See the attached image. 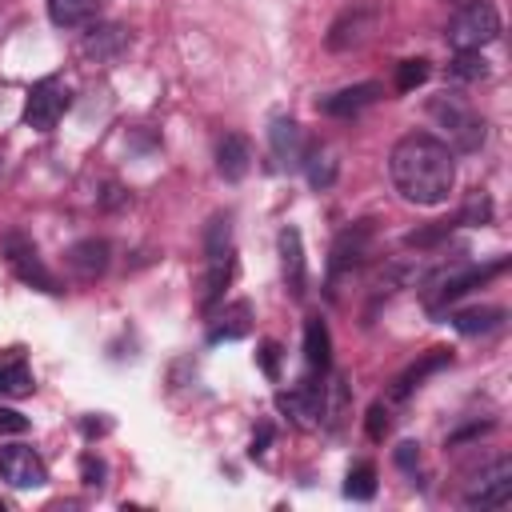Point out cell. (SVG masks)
Masks as SVG:
<instances>
[{"label": "cell", "mask_w": 512, "mask_h": 512, "mask_svg": "<svg viewBox=\"0 0 512 512\" xmlns=\"http://www.w3.org/2000/svg\"><path fill=\"white\" fill-rule=\"evenodd\" d=\"M304 172H308V184L324 192V188H332V180H336V156H332L324 144H316V148L304 152Z\"/></svg>", "instance_id": "25"}, {"label": "cell", "mask_w": 512, "mask_h": 512, "mask_svg": "<svg viewBox=\"0 0 512 512\" xmlns=\"http://www.w3.org/2000/svg\"><path fill=\"white\" fill-rule=\"evenodd\" d=\"M0 480H8L12 488H44L48 468L28 444H8L0 448Z\"/></svg>", "instance_id": "9"}, {"label": "cell", "mask_w": 512, "mask_h": 512, "mask_svg": "<svg viewBox=\"0 0 512 512\" xmlns=\"http://www.w3.org/2000/svg\"><path fill=\"white\" fill-rule=\"evenodd\" d=\"M100 0H48V16L56 28H84L96 16Z\"/></svg>", "instance_id": "23"}, {"label": "cell", "mask_w": 512, "mask_h": 512, "mask_svg": "<svg viewBox=\"0 0 512 512\" xmlns=\"http://www.w3.org/2000/svg\"><path fill=\"white\" fill-rule=\"evenodd\" d=\"M0 252H4V260L12 264V272H16L24 284H32V288H40V292H60V280H56V276L48 272V264L40 260L32 236H24V232H4V236H0Z\"/></svg>", "instance_id": "6"}, {"label": "cell", "mask_w": 512, "mask_h": 512, "mask_svg": "<svg viewBox=\"0 0 512 512\" xmlns=\"http://www.w3.org/2000/svg\"><path fill=\"white\" fill-rule=\"evenodd\" d=\"M32 388H36V384H32V368H28L24 352H20V348L0 352V400H8V396H28Z\"/></svg>", "instance_id": "17"}, {"label": "cell", "mask_w": 512, "mask_h": 512, "mask_svg": "<svg viewBox=\"0 0 512 512\" xmlns=\"http://www.w3.org/2000/svg\"><path fill=\"white\" fill-rule=\"evenodd\" d=\"M456 228V220H436V224H428V228H416V232H408L404 236V244L408 248H416V252H424V248H436L440 240H448V232Z\"/></svg>", "instance_id": "30"}, {"label": "cell", "mask_w": 512, "mask_h": 512, "mask_svg": "<svg viewBox=\"0 0 512 512\" xmlns=\"http://www.w3.org/2000/svg\"><path fill=\"white\" fill-rule=\"evenodd\" d=\"M388 176L408 204L436 208L456 188V156L432 132H408L388 152Z\"/></svg>", "instance_id": "1"}, {"label": "cell", "mask_w": 512, "mask_h": 512, "mask_svg": "<svg viewBox=\"0 0 512 512\" xmlns=\"http://www.w3.org/2000/svg\"><path fill=\"white\" fill-rule=\"evenodd\" d=\"M396 464H400L404 472H412V468L420 464V444H416V440H400V444H396Z\"/></svg>", "instance_id": "37"}, {"label": "cell", "mask_w": 512, "mask_h": 512, "mask_svg": "<svg viewBox=\"0 0 512 512\" xmlns=\"http://www.w3.org/2000/svg\"><path fill=\"white\" fill-rule=\"evenodd\" d=\"M500 36V12L488 0H472L460 4L456 16L448 20V44L456 52H480L484 44H492Z\"/></svg>", "instance_id": "4"}, {"label": "cell", "mask_w": 512, "mask_h": 512, "mask_svg": "<svg viewBox=\"0 0 512 512\" xmlns=\"http://www.w3.org/2000/svg\"><path fill=\"white\" fill-rule=\"evenodd\" d=\"M20 432H28V416L0 404V436H20Z\"/></svg>", "instance_id": "36"}, {"label": "cell", "mask_w": 512, "mask_h": 512, "mask_svg": "<svg viewBox=\"0 0 512 512\" xmlns=\"http://www.w3.org/2000/svg\"><path fill=\"white\" fill-rule=\"evenodd\" d=\"M512 500V460L500 456L496 464H488L476 484L464 492V504L468 508H504Z\"/></svg>", "instance_id": "8"}, {"label": "cell", "mask_w": 512, "mask_h": 512, "mask_svg": "<svg viewBox=\"0 0 512 512\" xmlns=\"http://www.w3.org/2000/svg\"><path fill=\"white\" fill-rule=\"evenodd\" d=\"M268 440H272V424H260V432L252 436V456H264V448H268Z\"/></svg>", "instance_id": "39"}, {"label": "cell", "mask_w": 512, "mask_h": 512, "mask_svg": "<svg viewBox=\"0 0 512 512\" xmlns=\"http://www.w3.org/2000/svg\"><path fill=\"white\" fill-rule=\"evenodd\" d=\"M380 92H384V88L368 80V84H352V88H340V92H332V96H320L316 108H320L324 116H340V120H344V116H356V112H364L368 104H376Z\"/></svg>", "instance_id": "16"}, {"label": "cell", "mask_w": 512, "mask_h": 512, "mask_svg": "<svg viewBox=\"0 0 512 512\" xmlns=\"http://www.w3.org/2000/svg\"><path fill=\"white\" fill-rule=\"evenodd\" d=\"M124 200H128V192H124L120 184H108V188L100 192V204H104V208H120Z\"/></svg>", "instance_id": "38"}, {"label": "cell", "mask_w": 512, "mask_h": 512, "mask_svg": "<svg viewBox=\"0 0 512 512\" xmlns=\"http://www.w3.org/2000/svg\"><path fill=\"white\" fill-rule=\"evenodd\" d=\"M280 276H284V288L288 296H304L308 292V260H304V240L300 232L288 224L280 228Z\"/></svg>", "instance_id": "13"}, {"label": "cell", "mask_w": 512, "mask_h": 512, "mask_svg": "<svg viewBox=\"0 0 512 512\" xmlns=\"http://www.w3.org/2000/svg\"><path fill=\"white\" fill-rule=\"evenodd\" d=\"M108 260H112V248H108V240H100V236L76 240V244L64 252L68 272H72L76 280H84V284H92L96 276H104V272H108Z\"/></svg>", "instance_id": "12"}, {"label": "cell", "mask_w": 512, "mask_h": 512, "mask_svg": "<svg viewBox=\"0 0 512 512\" xmlns=\"http://www.w3.org/2000/svg\"><path fill=\"white\" fill-rule=\"evenodd\" d=\"M416 276H420V268H416V264L396 260V264H388V268L376 276L372 292H376V296H392V292H400V288H412V284H416Z\"/></svg>", "instance_id": "26"}, {"label": "cell", "mask_w": 512, "mask_h": 512, "mask_svg": "<svg viewBox=\"0 0 512 512\" xmlns=\"http://www.w3.org/2000/svg\"><path fill=\"white\" fill-rule=\"evenodd\" d=\"M252 304L248 300H236V304H228L224 312H220V324H212V332H208V340L212 344H220V340H240L252 324Z\"/></svg>", "instance_id": "22"}, {"label": "cell", "mask_w": 512, "mask_h": 512, "mask_svg": "<svg viewBox=\"0 0 512 512\" xmlns=\"http://www.w3.org/2000/svg\"><path fill=\"white\" fill-rule=\"evenodd\" d=\"M124 44H128V32H124L120 24H104V28H92V32L84 36V52H88V56H96V60L116 56Z\"/></svg>", "instance_id": "24"}, {"label": "cell", "mask_w": 512, "mask_h": 512, "mask_svg": "<svg viewBox=\"0 0 512 512\" xmlns=\"http://www.w3.org/2000/svg\"><path fill=\"white\" fill-rule=\"evenodd\" d=\"M80 476H84V484H88V488H104L108 468H104V460H100V456H92V452H88V456L80 460Z\"/></svg>", "instance_id": "35"}, {"label": "cell", "mask_w": 512, "mask_h": 512, "mask_svg": "<svg viewBox=\"0 0 512 512\" xmlns=\"http://www.w3.org/2000/svg\"><path fill=\"white\" fill-rule=\"evenodd\" d=\"M276 404H280V412H288L296 424L308 428V424H316V420L324 416V384H316V380H300L296 388L280 392Z\"/></svg>", "instance_id": "14"}, {"label": "cell", "mask_w": 512, "mask_h": 512, "mask_svg": "<svg viewBox=\"0 0 512 512\" xmlns=\"http://www.w3.org/2000/svg\"><path fill=\"white\" fill-rule=\"evenodd\" d=\"M256 360H260V368H264V376H268V380H276V376H280V344H276V340H264V344H260V352H256Z\"/></svg>", "instance_id": "34"}, {"label": "cell", "mask_w": 512, "mask_h": 512, "mask_svg": "<svg viewBox=\"0 0 512 512\" xmlns=\"http://www.w3.org/2000/svg\"><path fill=\"white\" fill-rule=\"evenodd\" d=\"M428 116L436 120V128L444 132V144H448L452 152H476V148L484 144V136H488L484 116H480L460 92H440V96H432Z\"/></svg>", "instance_id": "2"}, {"label": "cell", "mask_w": 512, "mask_h": 512, "mask_svg": "<svg viewBox=\"0 0 512 512\" xmlns=\"http://www.w3.org/2000/svg\"><path fill=\"white\" fill-rule=\"evenodd\" d=\"M364 428H368V436H372V440H384V436H388V428H392V408H388L384 400H376V404L368 408V424H364Z\"/></svg>", "instance_id": "33"}, {"label": "cell", "mask_w": 512, "mask_h": 512, "mask_svg": "<svg viewBox=\"0 0 512 512\" xmlns=\"http://www.w3.org/2000/svg\"><path fill=\"white\" fill-rule=\"evenodd\" d=\"M372 32H376V8H372V4H352V8H344V12L332 20L324 44H328L332 52H352V48H360Z\"/></svg>", "instance_id": "7"}, {"label": "cell", "mask_w": 512, "mask_h": 512, "mask_svg": "<svg viewBox=\"0 0 512 512\" xmlns=\"http://www.w3.org/2000/svg\"><path fill=\"white\" fill-rule=\"evenodd\" d=\"M428 80V60H404L400 68H396V92H412V88H420Z\"/></svg>", "instance_id": "31"}, {"label": "cell", "mask_w": 512, "mask_h": 512, "mask_svg": "<svg viewBox=\"0 0 512 512\" xmlns=\"http://www.w3.org/2000/svg\"><path fill=\"white\" fill-rule=\"evenodd\" d=\"M368 244H372V220H356L352 228H344L332 244V264H328V280L336 284L344 272H352L364 256H368Z\"/></svg>", "instance_id": "10"}, {"label": "cell", "mask_w": 512, "mask_h": 512, "mask_svg": "<svg viewBox=\"0 0 512 512\" xmlns=\"http://www.w3.org/2000/svg\"><path fill=\"white\" fill-rule=\"evenodd\" d=\"M344 496H348V500H372V496H376V468H372L368 460H360V464L348 468V476H344Z\"/></svg>", "instance_id": "28"}, {"label": "cell", "mask_w": 512, "mask_h": 512, "mask_svg": "<svg viewBox=\"0 0 512 512\" xmlns=\"http://www.w3.org/2000/svg\"><path fill=\"white\" fill-rule=\"evenodd\" d=\"M488 220H492V200H488L484 192H472L468 204L460 208L456 224H488Z\"/></svg>", "instance_id": "32"}, {"label": "cell", "mask_w": 512, "mask_h": 512, "mask_svg": "<svg viewBox=\"0 0 512 512\" xmlns=\"http://www.w3.org/2000/svg\"><path fill=\"white\" fill-rule=\"evenodd\" d=\"M268 148H272V160L276 168H300L304 164V132L292 116H272L268 124Z\"/></svg>", "instance_id": "11"}, {"label": "cell", "mask_w": 512, "mask_h": 512, "mask_svg": "<svg viewBox=\"0 0 512 512\" xmlns=\"http://www.w3.org/2000/svg\"><path fill=\"white\" fill-rule=\"evenodd\" d=\"M204 260H208V268H204L200 308L212 312V304L224 296V288H228V280H232V252H224V256H204Z\"/></svg>", "instance_id": "21"}, {"label": "cell", "mask_w": 512, "mask_h": 512, "mask_svg": "<svg viewBox=\"0 0 512 512\" xmlns=\"http://www.w3.org/2000/svg\"><path fill=\"white\" fill-rule=\"evenodd\" d=\"M448 76L452 80H484L488 76V60L480 52H456L452 64H448Z\"/></svg>", "instance_id": "29"}, {"label": "cell", "mask_w": 512, "mask_h": 512, "mask_svg": "<svg viewBox=\"0 0 512 512\" xmlns=\"http://www.w3.org/2000/svg\"><path fill=\"white\" fill-rule=\"evenodd\" d=\"M448 364H452V352H448V348H428V352H424V356H420V360H416V364H412V368H408V372L396 380L392 400H404L412 388H420V384H424L432 372H440V368H448Z\"/></svg>", "instance_id": "19"}, {"label": "cell", "mask_w": 512, "mask_h": 512, "mask_svg": "<svg viewBox=\"0 0 512 512\" xmlns=\"http://www.w3.org/2000/svg\"><path fill=\"white\" fill-rule=\"evenodd\" d=\"M508 268V256H496L492 264H452V268H436L428 280H424V300H428V312L440 316L444 304L460 300L464 292L488 284L492 276H500Z\"/></svg>", "instance_id": "3"}, {"label": "cell", "mask_w": 512, "mask_h": 512, "mask_svg": "<svg viewBox=\"0 0 512 512\" xmlns=\"http://www.w3.org/2000/svg\"><path fill=\"white\" fill-rule=\"evenodd\" d=\"M224 252H232V216L216 212L204 228V256H224Z\"/></svg>", "instance_id": "27"}, {"label": "cell", "mask_w": 512, "mask_h": 512, "mask_svg": "<svg viewBox=\"0 0 512 512\" xmlns=\"http://www.w3.org/2000/svg\"><path fill=\"white\" fill-rule=\"evenodd\" d=\"M304 360L320 376L332 368V336H328V324L320 316H308L304 320Z\"/></svg>", "instance_id": "18"}, {"label": "cell", "mask_w": 512, "mask_h": 512, "mask_svg": "<svg viewBox=\"0 0 512 512\" xmlns=\"http://www.w3.org/2000/svg\"><path fill=\"white\" fill-rule=\"evenodd\" d=\"M68 104H72L68 84H64L60 76H44V80H36V84H32V92H28L24 124H28V128H36V132H52V128L60 124V116L68 112Z\"/></svg>", "instance_id": "5"}, {"label": "cell", "mask_w": 512, "mask_h": 512, "mask_svg": "<svg viewBox=\"0 0 512 512\" xmlns=\"http://www.w3.org/2000/svg\"><path fill=\"white\" fill-rule=\"evenodd\" d=\"M248 168H252V144H248V136L244 132H224L216 140V172L236 184V180L248 176Z\"/></svg>", "instance_id": "15"}, {"label": "cell", "mask_w": 512, "mask_h": 512, "mask_svg": "<svg viewBox=\"0 0 512 512\" xmlns=\"http://www.w3.org/2000/svg\"><path fill=\"white\" fill-rule=\"evenodd\" d=\"M448 320H452V328L460 336H484V332H492V328L504 324V308H496V304H472V308L452 312Z\"/></svg>", "instance_id": "20"}, {"label": "cell", "mask_w": 512, "mask_h": 512, "mask_svg": "<svg viewBox=\"0 0 512 512\" xmlns=\"http://www.w3.org/2000/svg\"><path fill=\"white\" fill-rule=\"evenodd\" d=\"M448 4H456V8H460V4H472V0H448Z\"/></svg>", "instance_id": "40"}]
</instances>
